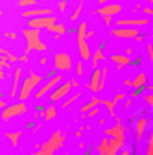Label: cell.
Wrapping results in <instances>:
<instances>
[{
  "label": "cell",
  "mask_w": 153,
  "mask_h": 155,
  "mask_svg": "<svg viewBox=\"0 0 153 155\" xmlns=\"http://www.w3.org/2000/svg\"><path fill=\"white\" fill-rule=\"evenodd\" d=\"M44 80V78L41 74H35L33 70L28 72V76L22 80V85H21V91H18V100L21 102H26L30 96L35 92V87H39L41 81Z\"/></svg>",
  "instance_id": "cell-1"
},
{
  "label": "cell",
  "mask_w": 153,
  "mask_h": 155,
  "mask_svg": "<svg viewBox=\"0 0 153 155\" xmlns=\"http://www.w3.org/2000/svg\"><path fill=\"white\" fill-rule=\"evenodd\" d=\"M22 35H24V39H26L24 55H30V52H33V50H39V52H44V50H46V45L41 41V30L24 28V30H22Z\"/></svg>",
  "instance_id": "cell-2"
},
{
  "label": "cell",
  "mask_w": 153,
  "mask_h": 155,
  "mask_svg": "<svg viewBox=\"0 0 153 155\" xmlns=\"http://www.w3.org/2000/svg\"><path fill=\"white\" fill-rule=\"evenodd\" d=\"M63 144H65V135H63V131L57 129V131H54V133L50 135V139H48L46 142L39 144V150L44 151L46 155H54Z\"/></svg>",
  "instance_id": "cell-3"
},
{
  "label": "cell",
  "mask_w": 153,
  "mask_h": 155,
  "mask_svg": "<svg viewBox=\"0 0 153 155\" xmlns=\"http://www.w3.org/2000/svg\"><path fill=\"white\" fill-rule=\"evenodd\" d=\"M26 111H28V107H26V102H17V104H11V105H8L4 111H0V116H2V120H4V122H8V120L15 118V116H21V114H24Z\"/></svg>",
  "instance_id": "cell-4"
},
{
  "label": "cell",
  "mask_w": 153,
  "mask_h": 155,
  "mask_svg": "<svg viewBox=\"0 0 153 155\" xmlns=\"http://www.w3.org/2000/svg\"><path fill=\"white\" fill-rule=\"evenodd\" d=\"M61 80H63V78H61L59 74H55V76L52 78V80H48L46 83H43V85H41L39 89H37V91L33 92V96H35V98H37V100H41V98H43V96H46V94H50V92H52L54 89H57V87H59V85L63 83Z\"/></svg>",
  "instance_id": "cell-5"
},
{
  "label": "cell",
  "mask_w": 153,
  "mask_h": 155,
  "mask_svg": "<svg viewBox=\"0 0 153 155\" xmlns=\"http://www.w3.org/2000/svg\"><path fill=\"white\" fill-rule=\"evenodd\" d=\"M74 65H76V63L72 61L70 54H67V52H57V54L54 55V68H55V70L67 72V70H70Z\"/></svg>",
  "instance_id": "cell-6"
},
{
  "label": "cell",
  "mask_w": 153,
  "mask_h": 155,
  "mask_svg": "<svg viewBox=\"0 0 153 155\" xmlns=\"http://www.w3.org/2000/svg\"><path fill=\"white\" fill-rule=\"evenodd\" d=\"M57 18L54 17V15H50V17H39V18H31V21H28V28H31V30H52L57 22Z\"/></svg>",
  "instance_id": "cell-7"
},
{
  "label": "cell",
  "mask_w": 153,
  "mask_h": 155,
  "mask_svg": "<svg viewBox=\"0 0 153 155\" xmlns=\"http://www.w3.org/2000/svg\"><path fill=\"white\" fill-rule=\"evenodd\" d=\"M74 87H72V83L70 81H63L57 89H54L48 96H50V102L52 104H57V102H65L67 100V96H68V92L72 91Z\"/></svg>",
  "instance_id": "cell-8"
},
{
  "label": "cell",
  "mask_w": 153,
  "mask_h": 155,
  "mask_svg": "<svg viewBox=\"0 0 153 155\" xmlns=\"http://www.w3.org/2000/svg\"><path fill=\"white\" fill-rule=\"evenodd\" d=\"M149 24V18L142 17V18H122V21H116V28H144Z\"/></svg>",
  "instance_id": "cell-9"
},
{
  "label": "cell",
  "mask_w": 153,
  "mask_h": 155,
  "mask_svg": "<svg viewBox=\"0 0 153 155\" xmlns=\"http://www.w3.org/2000/svg\"><path fill=\"white\" fill-rule=\"evenodd\" d=\"M111 35L118 37V39H137L140 35V31L137 28H112Z\"/></svg>",
  "instance_id": "cell-10"
},
{
  "label": "cell",
  "mask_w": 153,
  "mask_h": 155,
  "mask_svg": "<svg viewBox=\"0 0 153 155\" xmlns=\"http://www.w3.org/2000/svg\"><path fill=\"white\" fill-rule=\"evenodd\" d=\"M105 137H109V139H124L125 137V126L118 120L114 126L105 129Z\"/></svg>",
  "instance_id": "cell-11"
},
{
  "label": "cell",
  "mask_w": 153,
  "mask_h": 155,
  "mask_svg": "<svg viewBox=\"0 0 153 155\" xmlns=\"http://www.w3.org/2000/svg\"><path fill=\"white\" fill-rule=\"evenodd\" d=\"M21 85H22V68H21V67H15V70H13V83H11L9 96H18Z\"/></svg>",
  "instance_id": "cell-12"
},
{
  "label": "cell",
  "mask_w": 153,
  "mask_h": 155,
  "mask_svg": "<svg viewBox=\"0 0 153 155\" xmlns=\"http://www.w3.org/2000/svg\"><path fill=\"white\" fill-rule=\"evenodd\" d=\"M52 11L48 8H31V9H24L22 11V17L24 18H39V17H50Z\"/></svg>",
  "instance_id": "cell-13"
},
{
  "label": "cell",
  "mask_w": 153,
  "mask_h": 155,
  "mask_svg": "<svg viewBox=\"0 0 153 155\" xmlns=\"http://www.w3.org/2000/svg\"><path fill=\"white\" fill-rule=\"evenodd\" d=\"M122 11V6L118 4V2H114V4H107V6H102V8H98V15H102V17H114V15H118Z\"/></svg>",
  "instance_id": "cell-14"
},
{
  "label": "cell",
  "mask_w": 153,
  "mask_h": 155,
  "mask_svg": "<svg viewBox=\"0 0 153 155\" xmlns=\"http://www.w3.org/2000/svg\"><path fill=\"white\" fill-rule=\"evenodd\" d=\"M78 52H80L81 61H90V59H92V52H90V48H89L87 39H78Z\"/></svg>",
  "instance_id": "cell-15"
},
{
  "label": "cell",
  "mask_w": 153,
  "mask_h": 155,
  "mask_svg": "<svg viewBox=\"0 0 153 155\" xmlns=\"http://www.w3.org/2000/svg\"><path fill=\"white\" fill-rule=\"evenodd\" d=\"M100 83H102V68H94L92 70V78H90V83H89L90 92L98 94L100 92Z\"/></svg>",
  "instance_id": "cell-16"
},
{
  "label": "cell",
  "mask_w": 153,
  "mask_h": 155,
  "mask_svg": "<svg viewBox=\"0 0 153 155\" xmlns=\"http://www.w3.org/2000/svg\"><path fill=\"white\" fill-rule=\"evenodd\" d=\"M100 105H103V100H100V98H96V96H94V98H90L85 105L80 107V111H81V114H89L94 107H100Z\"/></svg>",
  "instance_id": "cell-17"
},
{
  "label": "cell",
  "mask_w": 153,
  "mask_h": 155,
  "mask_svg": "<svg viewBox=\"0 0 153 155\" xmlns=\"http://www.w3.org/2000/svg\"><path fill=\"white\" fill-rule=\"evenodd\" d=\"M109 59L116 65V68H124L125 65H131V57L129 55H120V54H112Z\"/></svg>",
  "instance_id": "cell-18"
},
{
  "label": "cell",
  "mask_w": 153,
  "mask_h": 155,
  "mask_svg": "<svg viewBox=\"0 0 153 155\" xmlns=\"http://www.w3.org/2000/svg\"><path fill=\"white\" fill-rule=\"evenodd\" d=\"M148 127V118H144V116H140V118L135 122V133H137V139H142V135Z\"/></svg>",
  "instance_id": "cell-19"
},
{
  "label": "cell",
  "mask_w": 153,
  "mask_h": 155,
  "mask_svg": "<svg viewBox=\"0 0 153 155\" xmlns=\"http://www.w3.org/2000/svg\"><path fill=\"white\" fill-rule=\"evenodd\" d=\"M125 146V137L124 139H111V151L112 155H118Z\"/></svg>",
  "instance_id": "cell-20"
},
{
  "label": "cell",
  "mask_w": 153,
  "mask_h": 155,
  "mask_svg": "<svg viewBox=\"0 0 153 155\" xmlns=\"http://www.w3.org/2000/svg\"><path fill=\"white\" fill-rule=\"evenodd\" d=\"M146 83H148V76H146V72H138V74L135 76V80H133V87H135V89H144Z\"/></svg>",
  "instance_id": "cell-21"
},
{
  "label": "cell",
  "mask_w": 153,
  "mask_h": 155,
  "mask_svg": "<svg viewBox=\"0 0 153 155\" xmlns=\"http://www.w3.org/2000/svg\"><path fill=\"white\" fill-rule=\"evenodd\" d=\"M21 135H22V131H8V133H6V139L11 142L13 148H17V146H18V139H21Z\"/></svg>",
  "instance_id": "cell-22"
},
{
  "label": "cell",
  "mask_w": 153,
  "mask_h": 155,
  "mask_svg": "<svg viewBox=\"0 0 153 155\" xmlns=\"http://www.w3.org/2000/svg\"><path fill=\"white\" fill-rule=\"evenodd\" d=\"M81 94H83V92L76 91V92H74L72 96H68V98H67L65 102H61V107H63V109H68V107H70V105H72V104H74L76 100H80V98H81Z\"/></svg>",
  "instance_id": "cell-23"
},
{
  "label": "cell",
  "mask_w": 153,
  "mask_h": 155,
  "mask_svg": "<svg viewBox=\"0 0 153 155\" xmlns=\"http://www.w3.org/2000/svg\"><path fill=\"white\" fill-rule=\"evenodd\" d=\"M103 59H105V55H103V50H102V48H98V50H94L90 63H92V67H94V68H98V63H100V61H103Z\"/></svg>",
  "instance_id": "cell-24"
},
{
  "label": "cell",
  "mask_w": 153,
  "mask_h": 155,
  "mask_svg": "<svg viewBox=\"0 0 153 155\" xmlns=\"http://www.w3.org/2000/svg\"><path fill=\"white\" fill-rule=\"evenodd\" d=\"M55 114H57V107H55V104H52V105H48V107L44 109V120L55 118Z\"/></svg>",
  "instance_id": "cell-25"
},
{
  "label": "cell",
  "mask_w": 153,
  "mask_h": 155,
  "mask_svg": "<svg viewBox=\"0 0 153 155\" xmlns=\"http://www.w3.org/2000/svg\"><path fill=\"white\" fill-rule=\"evenodd\" d=\"M50 31H52V33H55V35H54L55 39H59L61 35H65V31H67V28H65V24H59V22H57V24H55V26H54V28H52Z\"/></svg>",
  "instance_id": "cell-26"
},
{
  "label": "cell",
  "mask_w": 153,
  "mask_h": 155,
  "mask_svg": "<svg viewBox=\"0 0 153 155\" xmlns=\"http://www.w3.org/2000/svg\"><path fill=\"white\" fill-rule=\"evenodd\" d=\"M87 33H89L87 22L83 21V22H80V26H78V39H87Z\"/></svg>",
  "instance_id": "cell-27"
},
{
  "label": "cell",
  "mask_w": 153,
  "mask_h": 155,
  "mask_svg": "<svg viewBox=\"0 0 153 155\" xmlns=\"http://www.w3.org/2000/svg\"><path fill=\"white\" fill-rule=\"evenodd\" d=\"M125 96H127V94H125V92H122V91H120V92H116V94H114V98L111 100V102H112V105L116 107L120 102H124V100H125Z\"/></svg>",
  "instance_id": "cell-28"
},
{
  "label": "cell",
  "mask_w": 153,
  "mask_h": 155,
  "mask_svg": "<svg viewBox=\"0 0 153 155\" xmlns=\"http://www.w3.org/2000/svg\"><path fill=\"white\" fill-rule=\"evenodd\" d=\"M107 74H109V68H107V67H103V68H102V83H100V91H103V89H105V83H107Z\"/></svg>",
  "instance_id": "cell-29"
},
{
  "label": "cell",
  "mask_w": 153,
  "mask_h": 155,
  "mask_svg": "<svg viewBox=\"0 0 153 155\" xmlns=\"http://www.w3.org/2000/svg\"><path fill=\"white\" fill-rule=\"evenodd\" d=\"M146 155H153V127L149 131V139H148V150H146Z\"/></svg>",
  "instance_id": "cell-30"
},
{
  "label": "cell",
  "mask_w": 153,
  "mask_h": 155,
  "mask_svg": "<svg viewBox=\"0 0 153 155\" xmlns=\"http://www.w3.org/2000/svg\"><path fill=\"white\" fill-rule=\"evenodd\" d=\"M18 6L21 8H33V6H37V0H18Z\"/></svg>",
  "instance_id": "cell-31"
},
{
  "label": "cell",
  "mask_w": 153,
  "mask_h": 155,
  "mask_svg": "<svg viewBox=\"0 0 153 155\" xmlns=\"http://www.w3.org/2000/svg\"><path fill=\"white\" fill-rule=\"evenodd\" d=\"M81 9H83V2H80V4H78V8H76V11L72 13V17H70L72 21H78V18H80V13H81Z\"/></svg>",
  "instance_id": "cell-32"
},
{
  "label": "cell",
  "mask_w": 153,
  "mask_h": 155,
  "mask_svg": "<svg viewBox=\"0 0 153 155\" xmlns=\"http://www.w3.org/2000/svg\"><path fill=\"white\" fill-rule=\"evenodd\" d=\"M146 50H148L149 61H151V70H153V43H148V45H146Z\"/></svg>",
  "instance_id": "cell-33"
},
{
  "label": "cell",
  "mask_w": 153,
  "mask_h": 155,
  "mask_svg": "<svg viewBox=\"0 0 153 155\" xmlns=\"http://www.w3.org/2000/svg\"><path fill=\"white\" fill-rule=\"evenodd\" d=\"M103 105L107 107L109 114H111V116H114V105H112V102H111V100H103Z\"/></svg>",
  "instance_id": "cell-34"
},
{
  "label": "cell",
  "mask_w": 153,
  "mask_h": 155,
  "mask_svg": "<svg viewBox=\"0 0 153 155\" xmlns=\"http://www.w3.org/2000/svg\"><path fill=\"white\" fill-rule=\"evenodd\" d=\"M83 72H85V68H83V61H78V63H76V74L81 78V76H83Z\"/></svg>",
  "instance_id": "cell-35"
},
{
  "label": "cell",
  "mask_w": 153,
  "mask_h": 155,
  "mask_svg": "<svg viewBox=\"0 0 153 155\" xmlns=\"http://www.w3.org/2000/svg\"><path fill=\"white\" fill-rule=\"evenodd\" d=\"M4 57H6L9 63H17V61H18V57H17L15 54H9V52H6V55H4Z\"/></svg>",
  "instance_id": "cell-36"
},
{
  "label": "cell",
  "mask_w": 153,
  "mask_h": 155,
  "mask_svg": "<svg viewBox=\"0 0 153 155\" xmlns=\"http://www.w3.org/2000/svg\"><path fill=\"white\" fill-rule=\"evenodd\" d=\"M144 100H146V104H148L149 107H153V94H146Z\"/></svg>",
  "instance_id": "cell-37"
},
{
  "label": "cell",
  "mask_w": 153,
  "mask_h": 155,
  "mask_svg": "<svg viewBox=\"0 0 153 155\" xmlns=\"http://www.w3.org/2000/svg\"><path fill=\"white\" fill-rule=\"evenodd\" d=\"M67 2H68V0H59V4H57L59 11H65V9H67Z\"/></svg>",
  "instance_id": "cell-38"
},
{
  "label": "cell",
  "mask_w": 153,
  "mask_h": 155,
  "mask_svg": "<svg viewBox=\"0 0 153 155\" xmlns=\"http://www.w3.org/2000/svg\"><path fill=\"white\" fill-rule=\"evenodd\" d=\"M142 11H144L148 17H153V9H151L149 6H142Z\"/></svg>",
  "instance_id": "cell-39"
},
{
  "label": "cell",
  "mask_w": 153,
  "mask_h": 155,
  "mask_svg": "<svg viewBox=\"0 0 153 155\" xmlns=\"http://www.w3.org/2000/svg\"><path fill=\"white\" fill-rule=\"evenodd\" d=\"M114 2H118V0H98L100 6H107V4H114Z\"/></svg>",
  "instance_id": "cell-40"
},
{
  "label": "cell",
  "mask_w": 153,
  "mask_h": 155,
  "mask_svg": "<svg viewBox=\"0 0 153 155\" xmlns=\"http://www.w3.org/2000/svg\"><path fill=\"white\" fill-rule=\"evenodd\" d=\"M98 113H100V109H98V107H94V109H92V111H90V113H89L87 116H90V118H94V116H96Z\"/></svg>",
  "instance_id": "cell-41"
},
{
  "label": "cell",
  "mask_w": 153,
  "mask_h": 155,
  "mask_svg": "<svg viewBox=\"0 0 153 155\" xmlns=\"http://www.w3.org/2000/svg\"><path fill=\"white\" fill-rule=\"evenodd\" d=\"M6 37H8V39H11V41H15V39H17V33H15V31H8V33H6Z\"/></svg>",
  "instance_id": "cell-42"
},
{
  "label": "cell",
  "mask_w": 153,
  "mask_h": 155,
  "mask_svg": "<svg viewBox=\"0 0 153 155\" xmlns=\"http://www.w3.org/2000/svg\"><path fill=\"white\" fill-rule=\"evenodd\" d=\"M103 22H105L107 26H111V24H112V17H103Z\"/></svg>",
  "instance_id": "cell-43"
},
{
  "label": "cell",
  "mask_w": 153,
  "mask_h": 155,
  "mask_svg": "<svg viewBox=\"0 0 153 155\" xmlns=\"http://www.w3.org/2000/svg\"><path fill=\"white\" fill-rule=\"evenodd\" d=\"M18 61H21V63H28V55H21V57H18Z\"/></svg>",
  "instance_id": "cell-44"
},
{
  "label": "cell",
  "mask_w": 153,
  "mask_h": 155,
  "mask_svg": "<svg viewBox=\"0 0 153 155\" xmlns=\"http://www.w3.org/2000/svg\"><path fill=\"white\" fill-rule=\"evenodd\" d=\"M124 85L125 87H133V80H124Z\"/></svg>",
  "instance_id": "cell-45"
},
{
  "label": "cell",
  "mask_w": 153,
  "mask_h": 155,
  "mask_svg": "<svg viewBox=\"0 0 153 155\" xmlns=\"http://www.w3.org/2000/svg\"><path fill=\"white\" fill-rule=\"evenodd\" d=\"M118 155H131V151H129V150H127V148H124V150H122V151H120V153H118Z\"/></svg>",
  "instance_id": "cell-46"
},
{
  "label": "cell",
  "mask_w": 153,
  "mask_h": 155,
  "mask_svg": "<svg viewBox=\"0 0 153 155\" xmlns=\"http://www.w3.org/2000/svg\"><path fill=\"white\" fill-rule=\"evenodd\" d=\"M6 107H8V105H6V102H4V100H0V111H4Z\"/></svg>",
  "instance_id": "cell-47"
},
{
  "label": "cell",
  "mask_w": 153,
  "mask_h": 155,
  "mask_svg": "<svg viewBox=\"0 0 153 155\" xmlns=\"http://www.w3.org/2000/svg\"><path fill=\"white\" fill-rule=\"evenodd\" d=\"M70 83H72V87H74V89H78V87H80V81H76V80H72Z\"/></svg>",
  "instance_id": "cell-48"
},
{
  "label": "cell",
  "mask_w": 153,
  "mask_h": 155,
  "mask_svg": "<svg viewBox=\"0 0 153 155\" xmlns=\"http://www.w3.org/2000/svg\"><path fill=\"white\" fill-rule=\"evenodd\" d=\"M135 41H138V43H142V41H144V33H140V35H138V37L135 39Z\"/></svg>",
  "instance_id": "cell-49"
},
{
  "label": "cell",
  "mask_w": 153,
  "mask_h": 155,
  "mask_svg": "<svg viewBox=\"0 0 153 155\" xmlns=\"http://www.w3.org/2000/svg\"><path fill=\"white\" fill-rule=\"evenodd\" d=\"M4 78H6V70L0 68V80H4Z\"/></svg>",
  "instance_id": "cell-50"
},
{
  "label": "cell",
  "mask_w": 153,
  "mask_h": 155,
  "mask_svg": "<svg viewBox=\"0 0 153 155\" xmlns=\"http://www.w3.org/2000/svg\"><path fill=\"white\" fill-rule=\"evenodd\" d=\"M30 155H46V153H44V151H41V150H39V151H35V153H30Z\"/></svg>",
  "instance_id": "cell-51"
},
{
  "label": "cell",
  "mask_w": 153,
  "mask_h": 155,
  "mask_svg": "<svg viewBox=\"0 0 153 155\" xmlns=\"http://www.w3.org/2000/svg\"><path fill=\"white\" fill-rule=\"evenodd\" d=\"M6 52H8V50H4L2 46H0V55H6Z\"/></svg>",
  "instance_id": "cell-52"
},
{
  "label": "cell",
  "mask_w": 153,
  "mask_h": 155,
  "mask_svg": "<svg viewBox=\"0 0 153 155\" xmlns=\"http://www.w3.org/2000/svg\"><path fill=\"white\" fill-rule=\"evenodd\" d=\"M148 92H149V94L153 92V85H148Z\"/></svg>",
  "instance_id": "cell-53"
},
{
  "label": "cell",
  "mask_w": 153,
  "mask_h": 155,
  "mask_svg": "<svg viewBox=\"0 0 153 155\" xmlns=\"http://www.w3.org/2000/svg\"><path fill=\"white\" fill-rule=\"evenodd\" d=\"M148 2H149V4H151V6H153V0H148Z\"/></svg>",
  "instance_id": "cell-54"
},
{
  "label": "cell",
  "mask_w": 153,
  "mask_h": 155,
  "mask_svg": "<svg viewBox=\"0 0 153 155\" xmlns=\"http://www.w3.org/2000/svg\"><path fill=\"white\" fill-rule=\"evenodd\" d=\"M151 43H153V31H151Z\"/></svg>",
  "instance_id": "cell-55"
},
{
  "label": "cell",
  "mask_w": 153,
  "mask_h": 155,
  "mask_svg": "<svg viewBox=\"0 0 153 155\" xmlns=\"http://www.w3.org/2000/svg\"><path fill=\"white\" fill-rule=\"evenodd\" d=\"M0 17H2V11H0Z\"/></svg>",
  "instance_id": "cell-56"
}]
</instances>
